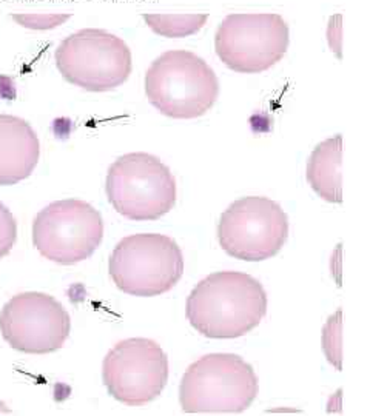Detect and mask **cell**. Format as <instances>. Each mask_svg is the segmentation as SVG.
<instances>
[{"instance_id": "6da1fadb", "label": "cell", "mask_w": 370, "mask_h": 416, "mask_svg": "<svg viewBox=\"0 0 370 416\" xmlns=\"http://www.w3.org/2000/svg\"><path fill=\"white\" fill-rule=\"evenodd\" d=\"M267 313L262 284L242 272H216L191 290L187 299L188 322L202 336L233 339L256 328Z\"/></svg>"}, {"instance_id": "7a4b0ae2", "label": "cell", "mask_w": 370, "mask_h": 416, "mask_svg": "<svg viewBox=\"0 0 370 416\" xmlns=\"http://www.w3.org/2000/svg\"><path fill=\"white\" fill-rule=\"evenodd\" d=\"M145 94L167 118L196 119L215 105L219 80L198 54L171 50L156 57L145 73Z\"/></svg>"}, {"instance_id": "3957f363", "label": "cell", "mask_w": 370, "mask_h": 416, "mask_svg": "<svg viewBox=\"0 0 370 416\" xmlns=\"http://www.w3.org/2000/svg\"><path fill=\"white\" fill-rule=\"evenodd\" d=\"M259 392L253 367L233 353H210L184 373L179 402L191 415H236L247 410Z\"/></svg>"}, {"instance_id": "277c9868", "label": "cell", "mask_w": 370, "mask_h": 416, "mask_svg": "<svg viewBox=\"0 0 370 416\" xmlns=\"http://www.w3.org/2000/svg\"><path fill=\"white\" fill-rule=\"evenodd\" d=\"M105 190L113 208L136 222L161 219L176 204L171 170L148 153H128L116 159L108 168Z\"/></svg>"}, {"instance_id": "5b68a950", "label": "cell", "mask_w": 370, "mask_h": 416, "mask_svg": "<svg viewBox=\"0 0 370 416\" xmlns=\"http://www.w3.org/2000/svg\"><path fill=\"white\" fill-rule=\"evenodd\" d=\"M110 276L121 292L151 297L170 292L184 275V255L174 240L159 233H139L119 240L110 256Z\"/></svg>"}, {"instance_id": "8992f818", "label": "cell", "mask_w": 370, "mask_h": 416, "mask_svg": "<svg viewBox=\"0 0 370 416\" xmlns=\"http://www.w3.org/2000/svg\"><path fill=\"white\" fill-rule=\"evenodd\" d=\"M54 59L66 82L91 93L116 90L128 80L133 70L128 45L99 28H85L65 37Z\"/></svg>"}, {"instance_id": "52a82bcc", "label": "cell", "mask_w": 370, "mask_h": 416, "mask_svg": "<svg viewBox=\"0 0 370 416\" xmlns=\"http://www.w3.org/2000/svg\"><path fill=\"white\" fill-rule=\"evenodd\" d=\"M290 31L275 13H235L219 23L215 50L224 65L241 74H258L286 56Z\"/></svg>"}, {"instance_id": "ba28073f", "label": "cell", "mask_w": 370, "mask_h": 416, "mask_svg": "<svg viewBox=\"0 0 370 416\" xmlns=\"http://www.w3.org/2000/svg\"><path fill=\"white\" fill-rule=\"evenodd\" d=\"M288 238V218L278 202L262 196L235 200L221 215L218 240L235 259L259 262L273 258Z\"/></svg>"}, {"instance_id": "9c48e42d", "label": "cell", "mask_w": 370, "mask_h": 416, "mask_svg": "<svg viewBox=\"0 0 370 416\" xmlns=\"http://www.w3.org/2000/svg\"><path fill=\"white\" fill-rule=\"evenodd\" d=\"M103 238L101 213L79 199L56 200L33 222V244L45 259L74 265L88 259Z\"/></svg>"}, {"instance_id": "30bf717a", "label": "cell", "mask_w": 370, "mask_h": 416, "mask_svg": "<svg viewBox=\"0 0 370 416\" xmlns=\"http://www.w3.org/2000/svg\"><path fill=\"white\" fill-rule=\"evenodd\" d=\"M102 379L116 401L141 407L164 392L168 357L158 342L147 337L123 339L103 357Z\"/></svg>"}, {"instance_id": "8fae6325", "label": "cell", "mask_w": 370, "mask_h": 416, "mask_svg": "<svg viewBox=\"0 0 370 416\" xmlns=\"http://www.w3.org/2000/svg\"><path fill=\"white\" fill-rule=\"evenodd\" d=\"M0 332L17 352L46 355L63 347L71 332V317L53 296L26 292L13 296L2 308Z\"/></svg>"}, {"instance_id": "7c38bea8", "label": "cell", "mask_w": 370, "mask_h": 416, "mask_svg": "<svg viewBox=\"0 0 370 416\" xmlns=\"http://www.w3.org/2000/svg\"><path fill=\"white\" fill-rule=\"evenodd\" d=\"M41 158V142L25 119L0 114V185H14L31 176Z\"/></svg>"}, {"instance_id": "4fadbf2b", "label": "cell", "mask_w": 370, "mask_h": 416, "mask_svg": "<svg viewBox=\"0 0 370 416\" xmlns=\"http://www.w3.org/2000/svg\"><path fill=\"white\" fill-rule=\"evenodd\" d=\"M341 154H343V136L336 134L318 143L307 163V180L310 187L321 199L330 204L343 202Z\"/></svg>"}, {"instance_id": "5bb4252c", "label": "cell", "mask_w": 370, "mask_h": 416, "mask_svg": "<svg viewBox=\"0 0 370 416\" xmlns=\"http://www.w3.org/2000/svg\"><path fill=\"white\" fill-rule=\"evenodd\" d=\"M142 19L150 30L161 37L179 39L199 33L208 20L206 13L190 14H164V13H145Z\"/></svg>"}, {"instance_id": "9a60e30c", "label": "cell", "mask_w": 370, "mask_h": 416, "mask_svg": "<svg viewBox=\"0 0 370 416\" xmlns=\"http://www.w3.org/2000/svg\"><path fill=\"white\" fill-rule=\"evenodd\" d=\"M341 325H343V310L338 308L336 313L329 317L323 328V348L327 356L329 362L332 364L336 370H341Z\"/></svg>"}, {"instance_id": "2e32d148", "label": "cell", "mask_w": 370, "mask_h": 416, "mask_svg": "<svg viewBox=\"0 0 370 416\" xmlns=\"http://www.w3.org/2000/svg\"><path fill=\"white\" fill-rule=\"evenodd\" d=\"M71 17L70 13H17L11 14V19L17 25L26 30L46 31L63 25Z\"/></svg>"}, {"instance_id": "e0dca14e", "label": "cell", "mask_w": 370, "mask_h": 416, "mask_svg": "<svg viewBox=\"0 0 370 416\" xmlns=\"http://www.w3.org/2000/svg\"><path fill=\"white\" fill-rule=\"evenodd\" d=\"M17 239V222L2 202H0V259L13 250Z\"/></svg>"}, {"instance_id": "ac0fdd59", "label": "cell", "mask_w": 370, "mask_h": 416, "mask_svg": "<svg viewBox=\"0 0 370 416\" xmlns=\"http://www.w3.org/2000/svg\"><path fill=\"white\" fill-rule=\"evenodd\" d=\"M341 20H343V16L341 14L332 16L330 17L329 30H327L330 50H332L338 57H341Z\"/></svg>"}]
</instances>
